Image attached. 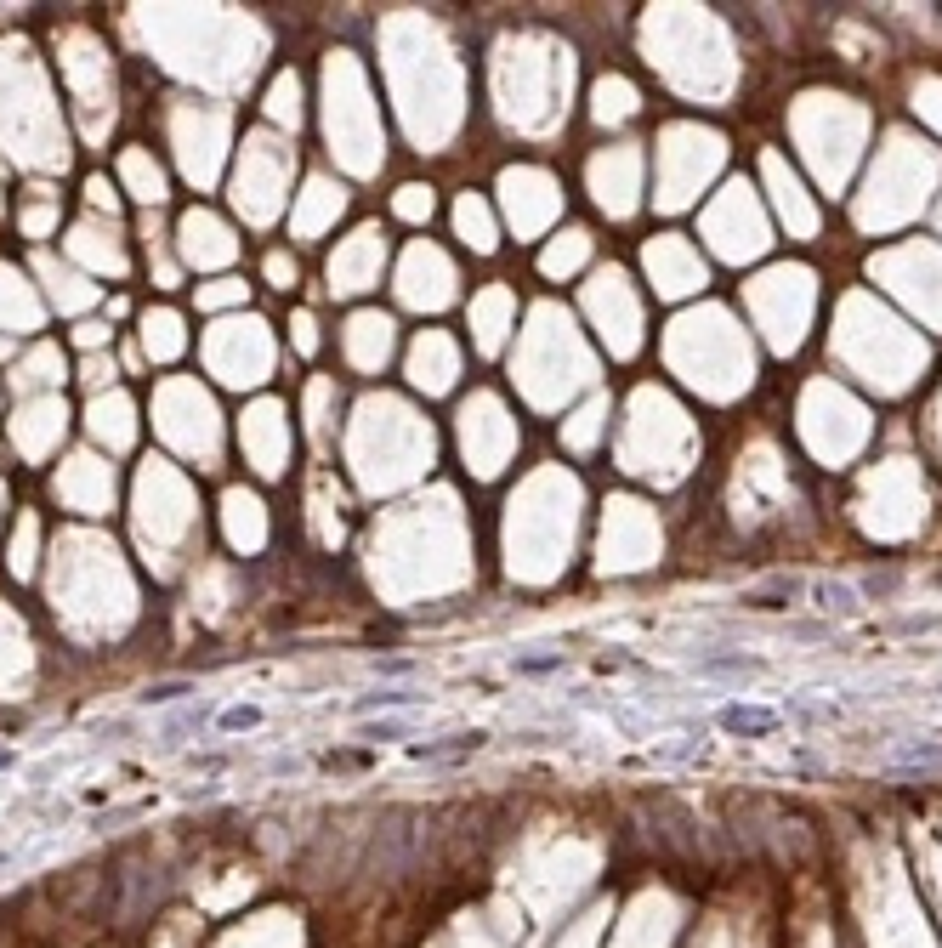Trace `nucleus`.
Instances as JSON below:
<instances>
[{"instance_id":"obj_4","label":"nucleus","mask_w":942,"mask_h":948,"mask_svg":"<svg viewBox=\"0 0 942 948\" xmlns=\"http://www.w3.org/2000/svg\"><path fill=\"white\" fill-rule=\"evenodd\" d=\"M818 597L829 602V608H857V602H852V585H818Z\"/></svg>"},{"instance_id":"obj_3","label":"nucleus","mask_w":942,"mask_h":948,"mask_svg":"<svg viewBox=\"0 0 942 948\" xmlns=\"http://www.w3.org/2000/svg\"><path fill=\"white\" fill-rule=\"evenodd\" d=\"M182 693H188V682H159V687H148L142 699H148V704H171V699H182Z\"/></svg>"},{"instance_id":"obj_2","label":"nucleus","mask_w":942,"mask_h":948,"mask_svg":"<svg viewBox=\"0 0 942 948\" xmlns=\"http://www.w3.org/2000/svg\"><path fill=\"white\" fill-rule=\"evenodd\" d=\"M891 767H925V773H942V744H908Z\"/></svg>"},{"instance_id":"obj_5","label":"nucleus","mask_w":942,"mask_h":948,"mask_svg":"<svg viewBox=\"0 0 942 948\" xmlns=\"http://www.w3.org/2000/svg\"><path fill=\"white\" fill-rule=\"evenodd\" d=\"M250 721H256V710H227L222 727H250Z\"/></svg>"},{"instance_id":"obj_1","label":"nucleus","mask_w":942,"mask_h":948,"mask_svg":"<svg viewBox=\"0 0 942 948\" xmlns=\"http://www.w3.org/2000/svg\"><path fill=\"white\" fill-rule=\"evenodd\" d=\"M721 727H727V733L761 738V733H772V727H778V716H772V710H744V704H733V710H721Z\"/></svg>"}]
</instances>
